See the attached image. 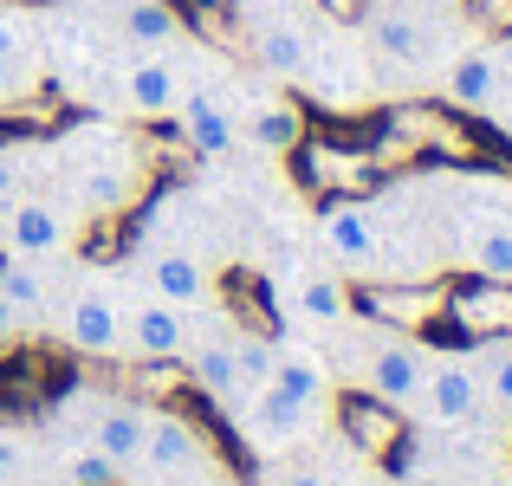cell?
I'll list each match as a JSON object with an SVG mask.
<instances>
[{
    "instance_id": "cell-7",
    "label": "cell",
    "mask_w": 512,
    "mask_h": 486,
    "mask_svg": "<svg viewBox=\"0 0 512 486\" xmlns=\"http://www.w3.org/2000/svg\"><path fill=\"white\" fill-rule=\"evenodd\" d=\"M240 402H253L247 415H240V422H247V435L260 441V448H292V441L305 435V428H312V415L318 409H305V402H292L286 389H253V396H240Z\"/></svg>"
},
{
    "instance_id": "cell-30",
    "label": "cell",
    "mask_w": 512,
    "mask_h": 486,
    "mask_svg": "<svg viewBox=\"0 0 512 486\" xmlns=\"http://www.w3.org/2000/svg\"><path fill=\"white\" fill-rule=\"evenodd\" d=\"M266 486H331V474H318V467H279V474H266Z\"/></svg>"
},
{
    "instance_id": "cell-16",
    "label": "cell",
    "mask_w": 512,
    "mask_h": 486,
    "mask_svg": "<svg viewBox=\"0 0 512 486\" xmlns=\"http://www.w3.org/2000/svg\"><path fill=\"white\" fill-rule=\"evenodd\" d=\"M467 363H474V376H480V402L512 415V337H487Z\"/></svg>"
},
{
    "instance_id": "cell-34",
    "label": "cell",
    "mask_w": 512,
    "mask_h": 486,
    "mask_svg": "<svg viewBox=\"0 0 512 486\" xmlns=\"http://www.w3.org/2000/svg\"><path fill=\"white\" fill-rule=\"evenodd\" d=\"M370 486H409V480H370Z\"/></svg>"
},
{
    "instance_id": "cell-11",
    "label": "cell",
    "mask_w": 512,
    "mask_h": 486,
    "mask_svg": "<svg viewBox=\"0 0 512 486\" xmlns=\"http://www.w3.org/2000/svg\"><path fill=\"white\" fill-rule=\"evenodd\" d=\"M124 104L137 117H169L175 104H182V78H175L169 59H137L124 72Z\"/></svg>"
},
{
    "instance_id": "cell-12",
    "label": "cell",
    "mask_w": 512,
    "mask_h": 486,
    "mask_svg": "<svg viewBox=\"0 0 512 486\" xmlns=\"http://www.w3.org/2000/svg\"><path fill=\"white\" fill-rule=\"evenodd\" d=\"M461 253L487 286H512V221H474L467 240H461Z\"/></svg>"
},
{
    "instance_id": "cell-21",
    "label": "cell",
    "mask_w": 512,
    "mask_h": 486,
    "mask_svg": "<svg viewBox=\"0 0 512 486\" xmlns=\"http://www.w3.org/2000/svg\"><path fill=\"white\" fill-rule=\"evenodd\" d=\"M370 39H376L383 59H415V52H422V20H409L402 7H383L370 20Z\"/></svg>"
},
{
    "instance_id": "cell-19",
    "label": "cell",
    "mask_w": 512,
    "mask_h": 486,
    "mask_svg": "<svg viewBox=\"0 0 512 486\" xmlns=\"http://www.w3.org/2000/svg\"><path fill=\"white\" fill-rule=\"evenodd\" d=\"M292 305H299V318H312V324H344L350 292H344V279H331V273H305L299 292H292Z\"/></svg>"
},
{
    "instance_id": "cell-32",
    "label": "cell",
    "mask_w": 512,
    "mask_h": 486,
    "mask_svg": "<svg viewBox=\"0 0 512 486\" xmlns=\"http://www.w3.org/2000/svg\"><path fill=\"white\" fill-rule=\"evenodd\" d=\"M13 324H20V312H13V305H7V299H0V337H7V331H13Z\"/></svg>"
},
{
    "instance_id": "cell-25",
    "label": "cell",
    "mask_w": 512,
    "mask_h": 486,
    "mask_svg": "<svg viewBox=\"0 0 512 486\" xmlns=\"http://www.w3.org/2000/svg\"><path fill=\"white\" fill-rule=\"evenodd\" d=\"M273 357H279V344H266V337H240L234 344V376H240V396H253V389H266L273 383ZM234 396V402H240Z\"/></svg>"
},
{
    "instance_id": "cell-2",
    "label": "cell",
    "mask_w": 512,
    "mask_h": 486,
    "mask_svg": "<svg viewBox=\"0 0 512 486\" xmlns=\"http://www.w3.org/2000/svg\"><path fill=\"white\" fill-rule=\"evenodd\" d=\"M422 376H428V350L409 344V337H383V344L370 350V363H363V383H370V396L389 402V409H415V396H422Z\"/></svg>"
},
{
    "instance_id": "cell-6",
    "label": "cell",
    "mask_w": 512,
    "mask_h": 486,
    "mask_svg": "<svg viewBox=\"0 0 512 486\" xmlns=\"http://www.w3.org/2000/svg\"><path fill=\"white\" fill-rule=\"evenodd\" d=\"M65 337L85 357H117L124 350V305L111 292H78L72 312H65Z\"/></svg>"
},
{
    "instance_id": "cell-28",
    "label": "cell",
    "mask_w": 512,
    "mask_h": 486,
    "mask_svg": "<svg viewBox=\"0 0 512 486\" xmlns=\"http://www.w3.org/2000/svg\"><path fill=\"white\" fill-rule=\"evenodd\" d=\"M20 474H26V441L13 428H0V486H13Z\"/></svg>"
},
{
    "instance_id": "cell-26",
    "label": "cell",
    "mask_w": 512,
    "mask_h": 486,
    "mask_svg": "<svg viewBox=\"0 0 512 486\" xmlns=\"http://www.w3.org/2000/svg\"><path fill=\"white\" fill-rule=\"evenodd\" d=\"M344 428H350V441H363L370 454H383V448H389V435H396V422H389V415H376V409H363V402L344 415Z\"/></svg>"
},
{
    "instance_id": "cell-23",
    "label": "cell",
    "mask_w": 512,
    "mask_h": 486,
    "mask_svg": "<svg viewBox=\"0 0 512 486\" xmlns=\"http://www.w3.org/2000/svg\"><path fill=\"white\" fill-rule=\"evenodd\" d=\"M195 383L208 389V396L234 402V396H240V376H234V344H201V350H195Z\"/></svg>"
},
{
    "instance_id": "cell-9",
    "label": "cell",
    "mask_w": 512,
    "mask_h": 486,
    "mask_svg": "<svg viewBox=\"0 0 512 486\" xmlns=\"http://www.w3.org/2000/svg\"><path fill=\"white\" fill-rule=\"evenodd\" d=\"M124 344L137 350V357H182V344H188L182 305H169V299H143L137 312H124Z\"/></svg>"
},
{
    "instance_id": "cell-4",
    "label": "cell",
    "mask_w": 512,
    "mask_h": 486,
    "mask_svg": "<svg viewBox=\"0 0 512 486\" xmlns=\"http://www.w3.org/2000/svg\"><path fill=\"white\" fill-rule=\"evenodd\" d=\"M0 227H7V247L20 253V260H46V253H59L65 240H72L65 208H52L46 195H20L7 214H0Z\"/></svg>"
},
{
    "instance_id": "cell-15",
    "label": "cell",
    "mask_w": 512,
    "mask_h": 486,
    "mask_svg": "<svg viewBox=\"0 0 512 486\" xmlns=\"http://www.w3.org/2000/svg\"><path fill=\"white\" fill-rule=\"evenodd\" d=\"M150 286H156V299H169V305L208 299V273H201V260H195V253H182V247H169V253H156V260H150Z\"/></svg>"
},
{
    "instance_id": "cell-33",
    "label": "cell",
    "mask_w": 512,
    "mask_h": 486,
    "mask_svg": "<svg viewBox=\"0 0 512 486\" xmlns=\"http://www.w3.org/2000/svg\"><path fill=\"white\" fill-rule=\"evenodd\" d=\"M409 486H448V480H441V474H415Z\"/></svg>"
},
{
    "instance_id": "cell-8",
    "label": "cell",
    "mask_w": 512,
    "mask_h": 486,
    "mask_svg": "<svg viewBox=\"0 0 512 486\" xmlns=\"http://www.w3.org/2000/svg\"><path fill=\"white\" fill-rule=\"evenodd\" d=\"M325 253L338 266H370L376 253H383V234H376V214L357 208V201H338V208H325Z\"/></svg>"
},
{
    "instance_id": "cell-14",
    "label": "cell",
    "mask_w": 512,
    "mask_h": 486,
    "mask_svg": "<svg viewBox=\"0 0 512 486\" xmlns=\"http://www.w3.org/2000/svg\"><path fill=\"white\" fill-rule=\"evenodd\" d=\"M78 201L91 214H111L130 201V162L124 156H85L78 162Z\"/></svg>"
},
{
    "instance_id": "cell-5",
    "label": "cell",
    "mask_w": 512,
    "mask_h": 486,
    "mask_svg": "<svg viewBox=\"0 0 512 486\" xmlns=\"http://www.w3.org/2000/svg\"><path fill=\"white\" fill-rule=\"evenodd\" d=\"M137 467H150V480H188V474H201V435L182 422V415H150Z\"/></svg>"
},
{
    "instance_id": "cell-18",
    "label": "cell",
    "mask_w": 512,
    "mask_h": 486,
    "mask_svg": "<svg viewBox=\"0 0 512 486\" xmlns=\"http://www.w3.org/2000/svg\"><path fill=\"white\" fill-rule=\"evenodd\" d=\"M253 52H260V65H266V72H279V78H299L305 72V33H299V26H286V20H266L260 33H253Z\"/></svg>"
},
{
    "instance_id": "cell-10",
    "label": "cell",
    "mask_w": 512,
    "mask_h": 486,
    "mask_svg": "<svg viewBox=\"0 0 512 486\" xmlns=\"http://www.w3.org/2000/svg\"><path fill=\"white\" fill-rule=\"evenodd\" d=\"M175 117H182L188 143H195L201 156H227V150L240 143V124H234V111H227V104L214 98V91H182Z\"/></svg>"
},
{
    "instance_id": "cell-13",
    "label": "cell",
    "mask_w": 512,
    "mask_h": 486,
    "mask_svg": "<svg viewBox=\"0 0 512 486\" xmlns=\"http://www.w3.org/2000/svg\"><path fill=\"white\" fill-rule=\"evenodd\" d=\"M273 389H286V396H292V402H305V409H325L331 376H325V363H318L312 350L279 344V357H273Z\"/></svg>"
},
{
    "instance_id": "cell-3",
    "label": "cell",
    "mask_w": 512,
    "mask_h": 486,
    "mask_svg": "<svg viewBox=\"0 0 512 486\" xmlns=\"http://www.w3.org/2000/svg\"><path fill=\"white\" fill-rule=\"evenodd\" d=\"M143 428H150V409H137L124 396H98L91 402V441L85 448H98L111 467H137L143 461Z\"/></svg>"
},
{
    "instance_id": "cell-24",
    "label": "cell",
    "mask_w": 512,
    "mask_h": 486,
    "mask_svg": "<svg viewBox=\"0 0 512 486\" xmlns=\"http://www.w3.org/2000/svg\"><path fill=\"white\" fill-rule=\"evenodd\" d=\"M0 299H7L13 312H39V305H46V279L33 273V260H20V253L0 260Z\"/></svg>"
},
{
    "instance_id": "cell-1",
    "label": "cell",
    "mask_w": 512,
    "mask_h": 486,
    "mask_svg": "<svg viewBox=\"0 0 512 486\" xmlns=\"http://www.w3.org/2000/svg\"><path fill=\"white\" fill-rule=\"evenodd\" d=\"M415 409L428 415L435 428H467L480 422V376L467 357H428V376H422V396H415Z\"/></svg>"
},
{
    "instance_id": "cell-20",
    "label": "cell",
    "mask_w": 512,
    "mask_h": 486,
    "mask_svg": "<svg viewBox=\"0 0 512 486\" xmlns=\"http://www.w3.org/2000/svg\"><path fill=\"white\" fill-rule=\"evenodd\" d=\"M124 39H137V46H169V39H182V20H175L169 0H130L124 7Z\"/></svg>"
},
{
    "instance_id": "cell-29",
    "label": "cell",
    "mask_w": 512,
    "mask_h": 486,
    "mask_svg": "<svg viewBox=\"0 0 512 486\" xmlns=\"http://www.w3.org/2000/svg\"><path fill=\"white\" fill-rule=\"evenodd\" d=\"M20 195H26V188H20V156H13V150H0V214H7Z\"/></svg>"
},
{
    "instance_id": "cell-22",
    "label": "cell",
    "mask_w": 512,
    "mask_h": 486,
    "mask_svg": "<svg viewBox=\"0 0 512 486\" xmlns=\"http://www.w3.org/2000/svg\"><path fill=\"white\" fill-rule=\"evenodd\" d=\"M247 137L260 143V150L286 156L292 143L305 137V124H299V111H292V104H260V111H253V124H247Z\"/></svg>"
},
{
    "instance_id": "cell-27",
    "label": "cell",
    "mask_w": 512,
    "mask_h": 486,
    "mask_svg": "<svg viewBox=\"0 0 512 486\" xmlns=\"http://www.w3.org/2000/svg\"><path fill=\"white\" fill-rule=\"evenodd\" d=\"M72 486H117V467L104 461L98 448H78L72 454Z\"/></svg>"
},
{
    "instance_id": "cell-17",
    "label": "cell",
    "mask_w": 512,
    "mask_h": 486,
    "mask_svg": "<svg viewBox=\"0 0 512 486\" xmlns=\"http://www.w3.org/2000/svg\"><path fill=\"white\" fill-rule=\"evenodd\" d=\"M448 91H454V104H467V111L493 104V91H500V65H493V52H461L454 72H448Z\"/></svg>"
},
{
    "instance_id": "cell-31",
    "label": "cell",
    "mask_w": 512,
    "mask_h": 486,
    "mask_svg": "<svg viewBox=\"0 0 512 486\" xmlns=\"http://www.w3.org/2000/svg\"><path fill=\"white\" fill-rule=\"evenodd\" d=\"M0 59H20V26L0 20Z\"/></svg>"
}]
</instances>
